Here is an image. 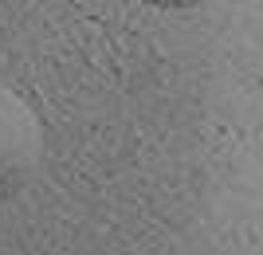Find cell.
Instances as JSON below:
<instances>
[{
  "mask_svg": "<svg viewBox=\"0 0 263 255\" xmlns=\"http://www.w3.org/2000/svg\"><path fill=\"white\" fill-rule=\"evenodd\" d=\"M44 157V126L12 87H0V204L32 185Z\"/></svg>",
  "mask_w": 263,
  "mask_h": 255,
  "instance_id": "6da1fadb",
  "label": "cell"
},
{
  "mask_svg": "<svg viewBox=\"0 0 263 255\" xmlns=\"http://www.w3.org/2000/svg\"><path fill=\"white\" fill-rule=\"evenodd\" d=\"M145 4H154V8H197L204 0H145Z\"/></svg>",
  "mask_w": 263,
  "mask_h": 255,
  "instance_id": "7a4b0ae2",
  "label": "cell"
}]
</instances>
